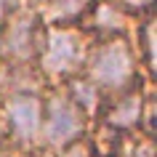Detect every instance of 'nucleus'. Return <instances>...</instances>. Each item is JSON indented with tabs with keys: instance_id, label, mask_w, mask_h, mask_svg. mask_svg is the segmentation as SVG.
I'll use <instances>...</instances> for the list:
<instances>
[{
	"instance_id": "nucleus-12",
	"label": "nucleus",
	"mask_w": 157,
	"mask_h": 157,
	"mask_svg": "<svg viewBox=\"0 0 157 157\" xmlns=\"http://www.w3.org/2000/svg\"><path fill=\"white\" fill-rule=\"evenodd\" d=\"M21 6H27V8H35V11H40L43 6H45V0H19Z\"/></svg>"
},
{
	"instance_id": "nucleus-6",
	"label": "nucleus",
	"mask_w": 157,
	"mask_h": 157,
	"mask_svg": "<svg viewBox=\"0 0 157 157\" xmlns=\"http://www.w3.org/2000/svg\"><path fill=\"white\" fill-rule=\"evenodd\" d=\"M133 21L117 0H93L91 8L85 11V16L80 19V27L91 35L93 40L99 37H117V35H131Z\"/></svg>"
},
{
	"instance_id": "nucleus-9",
	"label": "nucleus",
	"mask_w": 157,
	"mask_h": 157,
	"mask_svg": "<svg viewBox=\"0 0 157 157\" xmlns=\"http://www.w3.org/2000/svg\"><path fill=\"white\" fill-rule=\"evenodd\" d=\"M40 157H99V155H96L93 144L88 141V136H85V139L75 141V144H69V147H64V149L45 152V155H40Z\"/></svg>"
},
{
	"instance_id": "nucleus-14",
	"label": "nucleus",
	"mask_w": 157,
	"mask_h": 157,
	"mask_svg": "<svg viewBox=\"0 0 157 157\" xmlns=\"http://www.w3.org/2000/svg\"><path fill=\"white\" fill-rule=\"evenodd\" d=\"M8 139H6V133H3V125H0V157L6 155V152H8Z\"/></svg>"
},
{
	"instance_id": "nucleus-11",
	"label": "nucleus",
	"mask_w": 157,
	"mask_h": 157,
	"mask_svg": "<svg viewBox=\"0 0 157 157\" xmlns=\"http://www.w3.org/2000/svg\"><path fill=\"white\" fill-rule=\"evenodd\" d=\"M19 8H21V3H19V0H0V24H3L13 11H19Z\"/></svg>"
},
{
	"instance_id": "nucleus-3",
	"label": "nucleus",
	"mask_w": 157,
	"mask_h": 157,
	"mask_svg": "<svg viewBox=\"0 0 157 157\" xmlns=\"http://www.w3.org/2000/svg\"><path fill=\"white\" fill-rule=\"evenodd\" d=\"M91 117L67 93L64 85H45L43 91V125H40V155L64 149L80 141L91 131Z\"/></svg>"
},
{
	"instance_id": "nucleus-2",
	"label": "nucleus",
	"mask_w": 157,
	"mask_h": 157,
	"mask_svg": "<svg viewBox=\"0 0 157 157\" xmlns=\"http://www.w3.org/2000/svg\"><path fill=\"white\" fill-rule=\"evenodd\" d=\"M91 43L93 37L80 24H45L40 56L35 64L45 85H61L83 72Z\"/></svg>"
},
{
	"instance_id": "nucleus-1",
	"label": "nucleus",
	"mask_w": 157,
	"mask_h": 157,
	"mask_svg": "<svg viewBox=\"0 0 157 157\" xmlns=\"http://www.w3.org/2000/svg\"><path fill=\"white\" fill-rule=\"evenodd\" d=\"M83 75L99 88L101 99L123 93L133 85H139L141 80H152L144 75V69L139 64L131 35L93 40L83 64Z\"/></svg>"
},
{
	"instance_id": "nucleus-5",
	"label": "nucleus",
	"mask_w": 157,
	"mask_h": 157,
	"mask_svg": "<svg viewBox=\"0 0 157 157\" xmlns=\"http://www.w3.org/2000/svg\"><path fill=\"white\" fill-rule=\"evenodd\" d=\"M45 21L35 8L21 6L0 24V64L3 67H35L40 56Z\"/></svg>"
},
{
	"instance_id": "nucleus-13",
	"label": "nucleus",
	"mask_w": 157,
	"mask_h": 157,
	"mask_svg": "<svg viewBox=\"0 0 157 157\" xmlns=\"http://www.w3.org/2000/svg\"><path fill=\"white\" fill-rule=\"evenodd\" d=\"M3 157H40V155H32V152H19V149H8Z\"/></svg>"
},
{
	"instance_id": "nucleus-7",
	"label": "nucleus",
	"mask_w": 157,
	"mask_h": 157,
	"mask_svg": "<svg viewBox=\"0 0 157 157\" xmlns=\"http://www.w3.org/2000/svg\"><path fill=\"white\" fill-rule=\"evenodd\" d=\"M131 40L139 56V64L147 77L155 80V13L139 19L131 29Z\"/></svg>"
},
{
	"instance_id": "nucleus-10",
	"label": "nucleus",
	"mask_w": 157,
	"mask_h": 157,
	"mask_svg": "<svg viewBox=\"0 0 157 157\" xmlns=\"http://www.w3.org/2000/svg\"><path fill=\"white\" fill-rule=\"evenodd\" d=\"M117 3H120V8H123L133 21H139V19L155 13V0H117Z\"/></svg>"
},
{
	"instance_id": "nucleus-8",
	"label": "nucleus",
	"mask_w": 157,
	"mask_h": 157,
	"mask_svg": "<svg viewBox=\"0 0 157 157\" xmlns=\"http://www.w3.org/2000/svg\"><path fill=\"white\" fill-rule=\"evenodd\" d=\"M93 0H45L37 13L45 24H80Z\"/></svg>"
},
{
	"instance_id": "nucleus-4",
	"label": "nucleus",
	"mask_w": 157,
	"mask_h": 157,
	"mask_svg": "<svg viewBox=\"0 0 157 157\" xmlns=\"http://www.w3.org/2000/svg\"><path fill=\"white\" fill-rule=\"evenodd\" d=\"M43 91L45 88H29L0 96V125L11 149L40 155Z\"/></svg>"
}]
</instances>
